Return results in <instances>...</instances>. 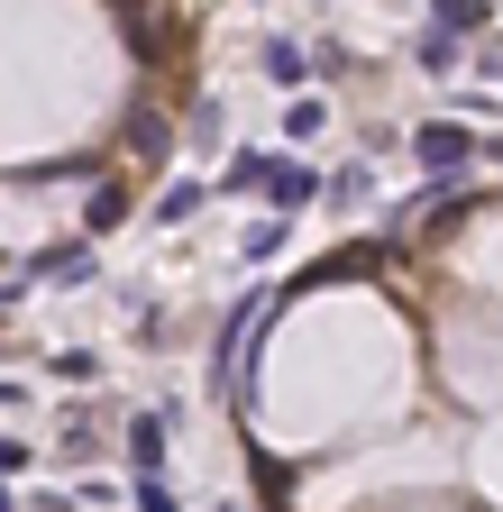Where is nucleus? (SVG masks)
Here are the masks:
<instances>
[{"label":"nucleus","instance_id":"f257e3e1","mask_svg":"<svg viewBox=\"0 0 503 512\" xmlns=\"http://www.w3.org/2000/svg\"><path fill=\"white\" fill-rule=\"evenodd\" d=\"M275 302H284V293H238L229 330H220V384H229V403L257 394V330L275 320Z\"/></svg>","mask_w":503,"mask_h":512},{"label":"nucleus","instance_id":"f03ea898","mask_svg":"<svg viewBox=\"0 0 503 512\" xmlns=\"http://www.w3.org/2000/svg\"><path fill=\"white\" fill-rule=\"evenodd\" d=\"M412 156L439 183V174H467L476 165V138H467V119H430V128H412Z\"/></svg>","mask_w":503,"mask_h":512},{"label":"nucleus","instance_id":"7ed1b4c3","mask_svg":"<svg viewBox=\"0 0 503 512\" xmlns=\"http://www.w3.org/2000/svg\"><path fill=\"white\" fill-rule=\"evenodd\" d=\"M494 0H430V37H485Z\"/></svg>","mask_w":503,"mask_h":512},{"label":"nucleus","instance_id":"20e7f679","mask_svg":"<svg viewBox=\"0 0 503 512\" xmlns=\"http://www.w3.org/2000/svg\"><path fill=\"white\" fill-rule=\"evenodd\" d=\"M129 467L138 476H165V412H138L129 421Z\"/></svg>","mask_w":503,"mask_h":512},{"label":"nucleus","instance_id":"39448f33","mask_svg":"<svg viewBox=\"0 0 503 512\" xmlns=\"http://www.w3.org/2000/svg\"><path fill=\"white\" fill-rule=\"evenodd\" d=\"M266 83H284V92H302V83H311V55H302L293 37H266Z\"/></svg>","mask_w":503,"mask_h":512},{"label":"nucleus","instance_id":"423d86ee","mask_svg":"<svg viewBox=\"0 0 503 512\" xmlns=\"http://www.w3.org/2000/svg\"><path fill=\"white\" fill-rule=\"evenodd\" d=\"M266 192H275V211L293 220V211H302V202H311L321 183H311V165H266Z\"/></svg>","mask_w":503,"mask_h":512},{"label":"nucleus","instance_id":"0eeeda50","mask_svg":"<svg viewBox=\"0 0 503 512\" xmlns=\"http://www.w3.org/2000/svg\"><path fill=\"white\" fill-rule=\"evenodd\" d=\"M28 275H46V284L74 275V284H83V275H92V247H46V256H28Z\"/></svg>","mask_w":503,"mask_h":512},{"label":"nucleus","instance_id":"6e6552de","mask_svg":"<svg viewBox=\"0 0 503 512\" xmlns=\"http://www.w3.org/2000/svg\"><path fill=\"white\" fill-rule=\"evenodd\" d=\"M119 220H129V192H119V183H92V211H83V229H92V238H110Z\"/></svg>","mask_w":503,"mask_h":512},{"label":"nucleus","instance_id":"1a4fd4ad","mask_svg":"<svg viewBox=\"0 0 503 512\" xmlns=\"http://www.w3.org/2000/svg\"><path fill=\"white\" fill-rule=\"evenodd\" d=\"M321 128H330V101H311V92H302V101L284 110V138H321Z\"/></svg>","mask_w":503,"mask_h":512},{"label":"nucleus","instance_id":"9d476101","mask_svg":"<svg viewBox=\"0 0 503 512\" xmlns=\"http://www.w3.org/2000/svg\"><path fill=\"white\" fill-rule=\"evenodd\" d=\"M266 165H275V156H238V165L220 174V192H266Z\"/></svg>","mask_w":503,"mask_h":512},{"label":"nucleus","instance_id":"9b49d317","mask_svg":"<svg viewBox=\"0 0 503 512\" xmlns=\"http://www.w3.org/2000/svg\"><path fill=\"white\" fill-rule=\"evenodd\" d=\"M421 74H458V37H430L421 28Z\"/></svg>","mask_w":503,"mask_h":512},{"label":"nucleus","instance_id":"f8f14e48","mask_svg":"<svg viewBox=\"0 0 503 512\" xmlns=\"http://www.w3.org/2000/svg\"><path fill=\"white\" fill-rule=\"evenodd\" d=\"M193 211H202V183H174L165 202H156V220H165V229H174V220H193Z\"/></svg>","mask_w":503,"mask_h":512},{"label":"nucleus","instance_id":"ddd939ff","mask_svg":"<svg viewBox=\"0 0 503 512\" xmlns=\"http://www.w3.org/2000/svg\"><path fill=\"white\" fill-rule=\"evenodd\" d=\"M55 375H65V384H92V375H101V357H92V348H65V357H55Z\"/></svg>","mask_w":503,"mask_h":512},{"label":"nucleus","instance_id":"4468645a","mask_svg":"<svg viewBox=\"0 0 503 512\" xmlns=\"http://www.w3.org/2000/svg\"><path fill=\"white\" fill-rule=\"evenodd\" d=\"M138 512H183V503H174V485H165V476H138Z\"/></svg>","mask_w":503,"mask_h":512},{"label":"nucleus","instance_id":"2eb2a0df","mask_svg":"<svg viewBox=\"0 0 503 512\" xmlns=\"http://www.w3.org/2000/svg\"><path fill=\"white\" fill-rule=\"evenodd\" d=\"M275 247H284V220H257V229H247V256H257V266H266Z\"/></svg>","mask_w":503,"mask_h":512},{"label":"nucleus","instance_id":"dca6fc26","mask_svg":"<svg viewBox=\"0 0 503 512\" xmlns=\"http://www.w3.org/2000/svg\"><path fill=\"white\" fill-rule=\"evenodd\" d=\"M28 467V439H0V476H19Z\"/></svg>","mask_w":503,"mask_h":512},{"label":"nucleus","instance_id":"f3484780","mask_svg":"<svg viewBox=\"0 0 503 512\" xmlns=\"http://www.w3.org/2000/svg\"><path fill=\"white\" fill-rule=\"evenodd\" d=\"M10 311H19V293H0V320H10Z\"/></svg>","mask_w":503,"mask_h":512},{"label":"nucleus","instance_id":"a211bd4d","mask_svg":"<svg viewBox=\"0 0 503 512\" xmlns=\"http://www.w3.org/2000/svg\"><path fill=\"white\" fill-rule=\"evenodd\" d=\"M476 156H503V138H485V147H476Z\"/></svg>","mask_w":503,"mask_h":512}]
</instances>
